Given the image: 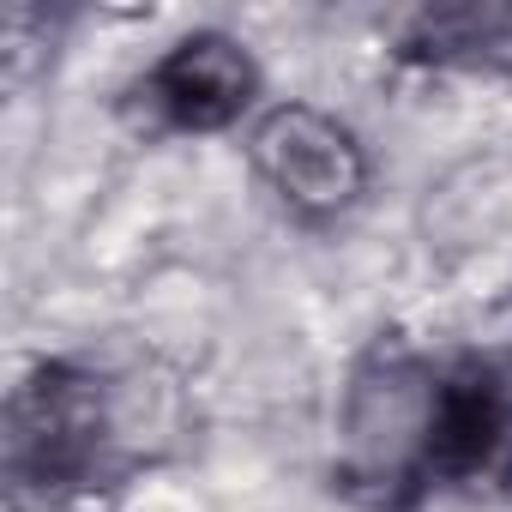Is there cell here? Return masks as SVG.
<instances>
[{
	"mask_svg": "<svg viewBox=\"0 0 512 512\" xmlns=\"http://www.w3.org/2000/svg\"><path fill=\"white\" fill-rule=\"evenodd\" d=\"M410 61L434 67H512V7H434L404 31Z\"/></svg>",
	"mask_w": 512,
	"mask_h": 512,
	"instance_id": "5b68a950",
	"label": "cell"
},
{
	"mask_svg": "<svg viewBox=\"0 0 512 512\" xmlns=\"http://www.w3.org/2000/svg\"><path fill=\"white\" fill-rule=\"evenodd\" d=\"M13 482L19 488H79L109 452V398L91 374L49 362L13 398Z\"/></svg>",
	"mask_w": 512,
	"mask_h": 512,
	"instance_id": "7a4b0ae2",
	"label": "cell"
},
{
	"mask_svg": "<svg viewBox=\"0 0 512 512\" xmlns=\"http://www.w3.org/2000/svg\"><path fill=\"white\" fill-rule=\"evenodd\" d=\"M253 97H260V67L223 31L181 37L145 73V103L175 133H223L253 109Z\"/></svg>",
	"mask_w": 512,
	"mask_h": 512,
	"instance_id": "277c9868",
	"label": "cell"
},
{
	"mask_svg": "<svg viewBox=\"0 0 512 512\" xmlns=\"http://www.w3.org/2000/svg\"><path fill=\"white\" fill-rule=\"evenodd\" d=\"M253 169L302 217L344 211L368 181V163H362V145L350 139V127H338L332 115H320L308 103H284L253 127Z\"/></svg>",
	"mask_w": 512,
	"mask_h": 512,
	"instance_id": "3957f363",
	"label": "cell"
},
{
	"mask_svg": "<svg viewBox=\"0 0 512 512\" xmlns=\"http://www.w3.org/2000/svg\"><path fill=\"white\" fill-rule=\"evenodd\" d=\"M416 470L470 494L512 488V350H470L428 374Z\"/></svg>",
	"mask_w": 512,
	"mask_h": 512,
	"instance_id": "6da1fadb",
	"label": "cell"
}]
</instances>
